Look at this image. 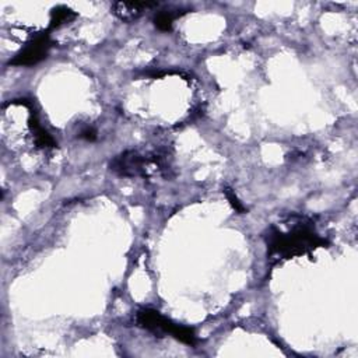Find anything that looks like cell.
<instances>
[{
  "mask_svg": "<svg viewBox=\"0 0 358 358\" xmlns=\"http://www.w3.org/2000/svg\"><path fill=\"white\" fill-rule=\"evenodd\" d=\"M267 259L271 264L310 255L329 242L316 229L313 220L303 214H289L281 224H273L264 235Z\"/></svg>",
  "mask_w": 358,
  "mask_h": 358,
  "instance_id": "1",
  "label": "cell"
},
{
  "mask_svg": "<svg viewBox=\"0 0 358 358\" xmlns=\"http://www.w3.org/2000/svg\"><path fill=\"white\" fill-rule=\"evenodd\" d=\"M137 326L155 336H172L183 344L196 345L197 337L192 327L172 322L171 319L161 315L158 310L151 308H141L136 313Z\"/></svg>",
  "mask_w": 358,
  "mask_h": 358,
  "instance_id": "2",
  "label": "cell"
},
{
  "mask_svg": "<svg viewBox=\"0 0 358 358\" xmlns=\"http://www.w3.org/2000/svg\"><path fill=\"white\" fill-rule=\"evenodd\" d=\"M110 171L124 178H147L151 169L162 172L165 168L159 154H140L134 150H126L116 155L110 164Z\"/></svg>",
  "mask_w": 358,
  "mask_h": 358,
  "instance_id": "3",
  "label": "cell"
},
{
  "mask_svg": "<svg viewBox=\"0 0 358 358\" xmlns=\"http://www.w3.org/2000/svg\"><path fill=\"white\" fill-rule=\"evenodd\" d=\"M52 46V41L49 36V31H43L32 36L18 53L13 59L8 60L10 66H18V67H29L39 62H42Z\"/></svg>",
  "mask_w": 358,
  "mask_h": 358,
  "instance_id": "4",
  "label": "cell"
},
{
  "mask_svg": "<svg viewBox=\"0 0 358 358\" xmlns=\"http://www.w3.org/2000/svg\"><path fill=\"white\" fill-rule=\"evenodd\" d=\"M28 129H29V131H31V134H32L35 147L43 148V150L57 147L56 140H55V138L49 134V131L45 130V129L42 127V124L39 123L38 113H36L35 109L32 108V102L28 103Z\"/></svg>",
  "mask_w": 358,
  "mask_h": 358,
  "instance_id": "5",
  "label": "cell"
},
{
  "mask_svg": "<svg viewBox=\"0 0 358 358\" xmlns=\"http://www.w3.org/2000/svg\"><path fill=\"white\" fill-rule=\"evenodd\" d=\"M157 3L147 1H115L110 6L112 13L124 22L136 21L147 8L155 7Z\"/></svg>",
  "mask_w": 358,
  "mask_h": 358,
  "instance_id": "6",
  "label": "cell"
},
{
  "mask_svg": "<svg viewBox=\"0 0 358 358\" xmlns=\"http://www.w3.org/2000/svg\"><path fill=\"white\" fill-rule=\"evenodd\" d=\"M74 17H76V13L71 8H69L67 6H56L50 11V21H49L48 31L59 28L60 25L71 21Z\"/></svg>",
  "mask_w": 358,
  "mask_h": 358,
  "instance_id": "7",
  "label": "cell"
},
{
  "mask_svg": "<svg viewBox=\"0 0 358 358\" xmlns=\"http://www.w3.org/2000/svg\"><path fill=\"white\" fill-rule=\"evenodd\" d=\"M185 13H172V11H159L155 17H154V25L164 32H168L172 29V24L173 20L183 15Z\"/></svg>",
  "mask_w": 358,
  "mask_h": 358,
  "instance_id": "8",
  "label": "cell"
},
{
  "mask_svg": "<svg viewBox=\"0 0 358 358\" xmlns=\"http://www.w3.org/2000/svg\"><path fill=\"white\" fill-rule=\"evenodd\" d=\"M222 192H224V194H225L227 200L229 201V204L232 206V208H234L236 213H239V214H243V213H246V211H248V210L245 208V206L242 204V201H239V199L236 197L235 192H234L231 187L225 186Z\"/></svg>",
  "mask_w": 358,
  "mask_h": 358,
  "instance_id": "9",
  "label": "cell"
},
{
  "mask_svg": "<svg viewBox=\"0 0 358 358\" xmlns=\"http://www.w3.org/2000/svg\"><path fill=\"white\" fill-rule=\"evenodd\" d=\"M80 138H84L87 141H95L96 140V130L94 127H84L80 134H78Z\"/></svg>",
  "mask_w": 358,
  "mask_h": 358,
  "instance_id": "10",
  "label": "cell"
}]
</instances>
